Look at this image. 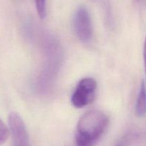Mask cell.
I'll return each mask as SVG.
<instances>
[{
    "label": "cell",
    "mask_w": 146,
    "mask_h": 146,
    "mask_svg": "<svg viewBox=\"0 0 146 146\" xmlns=\"http://www.w3.org/2000/svg\"><path fill=\"white\" fill-rule=\"evenodd\" d=\"M108 124V117L101 110L94 109L86 112L77 125V146H95L106 131Z\"/></svg>",
    "instance_id": "1"
},
{
    "label": "cell",
    "mask_w": 146,
    "mask_h": 146,
    "mask_svg": "<svg viewBox=\"0 0 146 146\" xmlns=\"http://www.w3.org/2000/svg\"><path fill=\"white\" fill-rule=\"evenodd\" d=\"M98 84L92 78H85L80 80L71 97L72 105L82 108L90 105L96 98Z\"/></svg>",
    "instance_id": "2"
},
{
    "label": "cell",
    "mask_w": 146,
    "mask_h": 146,
    "mask_svg": "<svg viewBox=\"0 0 146 146\" xmlns=\"http://www.w3.org/2000/svg\"><path fill=\"white\" fill-rule=\"evenodd\" d=\"M73 27L77 37L83 43H89L93 35L92 19L85 6L78 8L73 18Z\"/></svg>",
    "instance_id": "3"
},
{
    "label": "cell",
    "mask_w": 146,
    "mask_h": 146,
    "mask_svg": "<svg viewBox=\"0 0 146 146\" xmlns=\"http://www.w3.org/2000/svg\"><path fill=\"white\" fill-rule=\"evenodd\" d=\"M8 122L9 133L12 135L13 140V146H31L28 132L20 115L17 113H11Z\"/></svg>",
    "instance_id": "4"
},
{
    "label": "cell",
    "mask_w": 146,
    "mask_h": 146,
    "mask_svg": "<svg viewBox=\"0 0 146 146\" xmlns=\"http://www.w3.org/2000/svg\"><path fill=\"white\" fill-rule=\"evenodd\" d=\"M135 113L138 117H143L146 114V87L144 82L140 85L136 100Z\"/></svg>",
    "instance_id": "5"
},
{
    "label": "cell",
    "mask_w": 146,
    "mask_h": 146,
    "mask_svg": "<svg viewBox=\"0 0 146 146\" xmlns=\"http://www.w3.org/2000/svg\"><path fill=\"white\" fill-rule=\"evenodd\" d=\"M35 2L38 16L44 19L47 15V0H35Z\"/></svg>",
    "instance_id": "6"
},
{
    "label": "cell",
    "mask_w": 146,
    "mask_h": 146,
    "mask_svg": "<svg viewBox=\"0 0 146 146\" xmlns=\"http://www.w3.org/2000/svg\"><path fill=\"white\" fill-rule=\"evenodd\" d=\"M9 135V127H7L6 125L3 123L1 119H0V137L6 141Z\"/></svg>",
    "instance_id": "7"
},
{
    "label": "cell",
    "mask_w": 146,
    "mask_h": 146,
    "mask_svg": "<svg viewBox=\"0 0 146 146\" xmlns=\"http://www.w3.org/2000/svg\"><path fill=\"white\" fill-rule=\"evenodd\" d=\"M143 57H144L145 70V76H146V37L144 42V48H143Z\"/></svg>",
    "instance_id": "8"
},
{
    "label": "cell",
    "mask_w": 146,
    "mask_h": 146,
    "mask_svg": "<svg viewBox=\"0 0 146 146\" xmlns=\"http://www.w3.org/2000/svg\"><path fill=\"white\" fill-rule=\"evenodd\" d=\"M5 140H2V138H1V137H0V145H2V144H3L4 143H5Z\"/></svg>",
    "instance_id": "9"
}]
</instances>
